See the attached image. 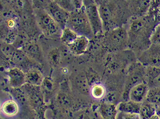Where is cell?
Returning <instances> with one entry per match:
<instances>
[{"label":"cell","instance_id":"d6986e66","mask_svg":"<svg viewBox=\"0 0 160 119\" xmlns=\"http://www.w3.org/2000/svg\"><path fill=\"white\" fill-rule=\"evenodd\" d=\"M146 101L154 104L156 107L160 106V88H155L149 89Z\"/></svg>","mask_w":160,"mask_h":119},{"label":"cell","instance_id":"277c9868","mask_svg":"<svg viewBox=\"0 0 160 119\" xmlns=\"http://www.w3.org/2000/svg\"><path fill=\"white\" fill-rule=\"evenodd\" d=\"M33 13L37 26L44 35L49 37L60 36L62 29L46 10L34 9Z\"/></svg>","mask_w":160,"mask_h":119},{"label":"cell","instance_id":"4fadbf2b","mask_svg":"<svg viewBox=\"0 0 160 119\" xmlns=\"http://www.w3.org/2000/svg\"><path fill=\"white\" fill-rule=\"evenodd\" d=\"M12 7L17 13L21 15H27L33 12L32 0H11Z\"/></svg>","mask_w":160,"mask_h":119},{"label":"cell","instance_id":"3957f363","mask_svg":"<svg viewBox=\"0 0 160 119\" xmlns=\"http://www.w3.org/2000/svg\"><path fill=\"white\" fill-rule=\"evenodd\" d=\"M104 36V43L111 49L122 51L128 48V30L122 26L107 31Z\"/></svg>","mask_w":160,"mask_h":119},{"label":"cell","instance_id":"ffe728a7","mask_svg":"<svg viewBox=\"0 0 160 119\" xmlns=\"http://www.w3.org/2000/svg\"><path fill=\"white\" fill-rule=\"evenodd\" d=\"M118 110L113 105H104L102 108V112L105 119H116Z\"/></svg>","mask_w":160,"mask_h":119},{"label":"cell","instance_id":"2e32d148","mask_svg":"<svg viewBox=\"0 0 160 119\" xmlns=\"http://www.w3.org/2000/svg\"><path fill=\"white\" fill-rule=\"evenodd\" d=\"M157 108L146 99L142 103L139 115L141 119H150L156 114Z\"/></svg>","mask_w":160,"mask_h":119},{"label":"cell","instance_id":"d4e9b609","mask_svg":"<svg viewBox=\"0 0 160 119\" xmlns=\"http://www.w3.org/2000/svg\"><path fill=\"white\" fill-rule=\"evenodd\" d=\"M150 119H160V118L159 116L157 114H156L154 116H152Z\"/></svg>","mask_w":160,"mask_h":119},{"label":"cell","instance_id":"ac0fdd59","mask_svg":"<svg viewBox=\"0 0 160 119\" xmlns=\"http://www.w3.org/2000/svg\"><path fill=\"white\" fill-rule=\"evenodd\" d=\"M78 36L77 33L70 28L65 27L62 29L60 37L61 41L68 46L76 39Z\"/></svg>","mask_w":160,"mask_h":119},{"label":"cell","instance_id":"e0dca14e","mask_svg":"<svg viewBox=\"0 0 160 119\" xmlns=\"http://www.w3.org/2000/svg\"><path fill=\"white\" fill-rule=\"evenodd\" d=\"M90 96L95 100L102 99L106 94V89L102 84L100 83L93 84L89 89Z\"/></svg>","mask_w":160,"mask_h":119},{"label":"cell","instance_id":"cb8c5ba5","mask_svg":"<svg viewBox=\"0 0 160 119\" xmlns=\"http://www.w3.org/2000/svg\"><path fill=\"white\" fill-rule=\"evenodd\" d=\"M72 1L75 6L76 9L81 8L83 5L82 0H72Z\"/></svg>","mask_w":160,"mask_h":119},{"label":"cell","instance_id":"6da1fadb","mask_svg":"<svg viewBox=\"0 0 160 119\" xmlns=\"http://www.w3.org/2000/svg\"><path fill=\"white\" fill-rule=\"evenodd\" d=\"M158 24L155 17L148 13L141 17H130L127 28L128 48L137 57L150 47L151 36Z\"/></svg>","mask_w":160,"mask_h":119},{"label":"cell","instance_id":"7c38bea8","mask_svg":"<svg viewBox=\"0 0 160 119\" xmlns=\"http://www.w3.org/2000/svg\"><path fill=\"white\" fill-rule=\"evenodd\" d=\"M145 81L149 89L160 88V68L146 66Z\"/></svg>","mask_w":160,"mask_h":119},{"label":"cell","instance_id":"ba28073f","mask_svg":"<svg viewBox=\"0 0 160 119\" xmlns=\"http://www.w3.org/2000/svg\"><path fill=\"white\" fill-rule=\"evenodd\" d=\"M51 16L61 29L66 27L69 17V12L60 7L54 2L51 1L45 10Z\"/></svg>","mask_w":160,"mask_h":119},{"label":"cell","instance_id":"30bf717a","mask_svg":"<svg viewBox=\"0 0 160 119\" xmlns=\"http://www.w3.org/2000/svg\"><path fill=\"white\" fill-rule=\"evenodd\" d=\"M20 112V106L16 99L7 98L1 103V112L2 115L6 118H15L19 115Z\"/></svg>","mask_w":160,"mask_h":119},{"label":"cell","instance_id":"7a4b0ae2","mask_svg":"<svg viewBox=\"0 0 160 119\" xmlns=\"http://www.w3.org/2000/svg\"><path fill=\"white\" fill-rule=\"evenodd\" d=\"M66 27L72 29L78 35L84 36L89 39L95 36L83 5L81 8L70 13Z\"/></svg>","mask_w":160,"mask_h":119},{"label":"cell","instance_id":"9c48e42d","mask_svg":"<svg viewBox=\"0 0 160 119\" xmlns=\"http://www.w3.org/2000/svg\"><path fill=\"white\" fill-rule=\"evenodd\" d=\"M131 17H138L147 14L152 0H126Z\"/></svg>","mask_w":160,"mask_h":119},{"label":"cell","instance_id":"52a82bcc","mask_svg":"<svg viewBox=\"0 0 160 119\" xmlns=\"http://www.w3.org/2000/svg\"><path fill=\"white\" fill-rule=\"evenodd\" d=\"M138 62L145 66L160 68V45L151 44L148 48L137 57Z\"/></svg>","mask_w":160,"mask_h":119},{"label":"cell","instance_id":"9a60e30c","mask_svg":"<svg viewBox=\"0 0 160 119\" xmlns=\"http://www.w3.org/2000/svg\"><path fill=\"white\" fill-rule=\"evenodd\" d=\"M89 39L87 37L79 35L68 46L72 52L77 54L82 53L87 49L89 44Z\"/></svg>","mask_w":160,"mask_h":119},{"label":"cell","instance_id":"8fae6325","mask_svg":"<svg viewBox=\"0 0 160 119\" xmlns=\"http://www.w3.org/2000/svg\"><path fill=\"white\" fill-rule=\"evenodd\" d=\"M149 88L146 81L137 84L131 88L129 92V99L142 103L146 99Z\"/></svg>","mask_w":160,"mask_h":119},{"label":"cell","instance_id":"7402d4cb","mask_svg":"<svg viewBox=\"0 0 160 119\" xmlns=\"http://www.w3.org/2000/svg\"><path fill=\"white\" fill-rule=\"evenodd\" d=\"M151 44L160 45V23L158 24L154 29L151 37Z\"/></svg>","mask_w":160,"mask_h":119},{"label":"cell","instance_id":"44dd1931","mask_svg":"<svg viewBox=\"0 0 160 119\" xmlns=\"http://www.w3.org/2000/svg\"><path fill=\"white\" fill-rule=\"evenodd\" d=\"M59 6L67 11V12H70L76 9L72 0H51Z\"/></svg>","mask_w":160,"mask_h":119},{"label":"cell","instance_id":"603a6c76","mask_svg":"<svg viewBox=\"0 0 160 119\" xmlns=\"http://www.w3.org/2000/svg\"><path fill=\"white\" fill-rule=\"evenodd\" d=\"M116 119H141L139 114H131L119 112Z\"/></svg>","mask_w":160,"mask_h":119},{"label":"cell","instance_id":"5b68a950","mask_svg":"<svg viewBox=\"0 0 160 119\" xmlns=\"http://www.w3.org/2000/svg\"><path fill=\"white\" fill-rule=\"evenodd\" d=\"M146 66L139 62H132L129 66L126 76L123 98L125 101L129 100V92L133 86L145 81Z\"/></svg>","mask_w":160,"mask_h":119},{"label":"cell","instance_id":"5bb4252c","mask_svg":"<svg viewBox=\"0 0 160 119\" xmlns=\"http://www.w3.org/2000/svg\"><path fill=\"white\" fill-rule=\"evenodd\" d=\"M142 103L135 102L130 99L120 103L117 106L118 111L128 114H139Z\"/></svg>","mask_w":160,"mask_h":119},{"label":"cell","instance_id":"8992f818","mask_svg":"<svg viewBox=\"0 0 160 119\" xmlns=\"http://www.w3.org/2000/svg\"><path fill=\"white\" fill-rule=\"evenodd\" d=\"M83 5L94 35L101 34L104 32V28L98 4L92 0L84 3Z\"/></svg>","mask_w":160,"mask_h":119}]
</instances>
